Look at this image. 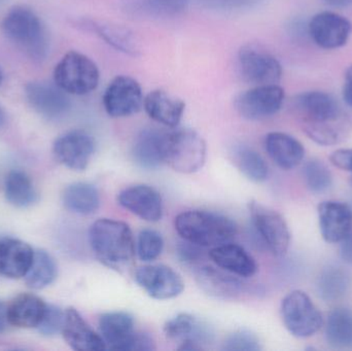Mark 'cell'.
Here are the masks:
<instances>
[{
	"mask_svg": "<svg viewBox=\"0 0 352 351\" xmlns=\"http://www.w3.org/2000/svg\"><path fill=\"white\" fill-rule=\"evenodd\" d=\"M295 106L303 120L304 131L320 146L340 144L351 133V120L330 93L322 91L302 93L295 99Z\"/></svg>",
	"mask_w": 352,
	"mask_h": 351,
	"instance_id": "6da1fadb",
	"label": "cell"
},
{
	"mask_svg": "<svg viewBox=\"0 0 352 351\" xmlns=\"http://www.w3.org/2000/svg\"><path fill=\"white\" fill-rule=\"evenodd\" d=\"M0 28L6 38L33 61L47 59L51 49L49 31L38 14L28 6L10 8L2 19Z\"/></svg>",
	"mask_w": 352,
	"mask_h": 351,
	"instance_id": "7a4b0ae2",
	"label": "cell"
},
{
	"mask_svg": "<svg viewBox=\"0 0 352 351\" xmlns=\"http://www.w3.org/2000/svg\"><path fill=\"white\" fill-rule=\"evenodd\" d=\"M91 249L100 263L122 271L132 264L135 256V241L126 223L100 218L89 230Z\"/></svg>",
	"mask_w": 352,
	"mask_h": 351,
	"instance_id": "3957f363",
	"label": "cell"
},
{
	"mask_svg": "<svg viewBox=\"0 0 352 351\" xmlns=\"http://www.w3.org/2000/svg\"><path fill=\"white\" fill-rule=\"evenodd\" d=\"M175 225L184 240L203 249L231 242L237 234V226L231 218L205 210L182 212L176 216Z\"/></svg>",
	"mask_w": 352,
	"mask_h": 351,
	"instance_id": "277c9868",
	"label": "cell"
},
{
	"mask_svg": "<svg viewBox=\"0 0 352 351\" xmlns=\"http://www.w3.org/2000/svg\"><path fill=\"white\" fill-rule=\"evenodd\" d=\"M99 80L98 66L80 52H68L54 69V82L69 95L82 96L93 92Z\"/></svg>",
	"mask_w": 352,
	"mask_h": 351,
	"instance_id": "5b68a950",
	"label": "cell"
},
{
	"mask_svg": "<svg viewBox=\"0 0 352 351\" xmlns=\"http://www.w3.org/2000/svg\"><path fill=\"white\" fill-rule=\"evenodd\" d=\"M204 139L188 128L168 131L165 146V164L177 172L190 174L200 170L206 161Z\"/></svg>",
	"mask_w": 352,
	"mask_h": 351,
	"instance_id": "8992f818",
	"label": "cell"
},
{
	"mask_svg": "<svg viewBox=\"0 0 352 351\" xmlns=\"http://www.w3.org/2000/svg\"><path fill=\"white\" fill-rule=\"evenodd\" d=\"M280 313L287 331L297 338L311 337L324 326L322 313L302 291H293L283 298Z\"/></svg>",
	"mask_w": 352,
	"mask_h": 351,
	"instance_id": "52a82bcc",
	"label": "cell"
},
{
	"mask_svg": "<svg viewBox=\"0 0 352 351\" xmlns=\"http://www.w3.org/2000/svg\"><path fill=\"white\" fill-rule=\"evenodd\" d=\"M252 224L265 247L277 258L283 257L291 245L287 220L276 210L252 201L248 204Z\"/></svg>",
	"mask_w": 352,
	"mask_h": 351,
	"instance_id": "ba28073f",
	"label": "cell"
},
{
	"mask_svg": "<svg viewBox=\"0 0 352 351\" xmlns=\"http://www.w3.org/2000/svg\"><path fill=\"white\" fill-rule=\"evenodd\" d=\"M238 67L242 78L254 87L276 84L283 78V66L277 58L254 45L239 49Z\"/></svg>",
	"mask_w": 352,
	"mask_h": 351,
	"instance_id": "9c48e42d",
	"label": "cell"
},
{
	"mask_svg": "<svg viewBox=\"0 0 352 351\" xmlns=\"http://www.w3.org/2000/svg\"><path fill=\"white\" fill-rule=\"evenodd\" d=\"M285 97V90L278 84L254 86L236 97V111L250 121L268 119L280 111Z\"/></svg>",
	"mask_w": 352,
	"mask_h": 351,
	"instance_id": "30bf717a",
	"label": "cell"
},
{
	"mask_svg": "<svg viewBox=\"0 0 352 351\" xmlns=\"http://www.w3.org/2000/svg\"><path fill=\"white\" fill-rule=\"evenodd\" d=\"M144 93L135 78L119 76L113 78L105 89L103 106L107 115L113 117H126L135 115L144 107Z\"/></svg>",
	"mask_w": 352,
	"mask_h": 351,
	"instance_id": "8fae6325",
	"label": "cell"
},
{
	"mask_svg": "<svg viewBox=\"0 0 352 351\" xmlns=\"http://www.w3.org/2000/svg\"><path fill=\"white\" fill-rule=\"evenodd\" d=\"M163 332L168 339L179 341V350L199 351L212 343V329L208 324L190 313H179L165 323Z\"/></svg>",
	"mask_w": 352,
	"mask_h": 351,
	"instance_id": "7c38bea8",
	"label": "cell"
},
{
	"mask_svg": "<svg viewBox=\"0 0 352 351\" xmlns=\"http://www.w3.org/2000/svg\"><path fill=\"white\" fill-rule=\"evenodd\" d=\"M25 98L31 109L47 120L65 117L72 109V101L65 91L54 82H31L25 87Z\"/></svg>",
	"mask_w": 352,
	"mask_h": 351,
	"instance_id": "4fadbf2b",
	"label": "cell"
},
{
	"mask_svg": "<svg viewBox=\"0 0 352 351\" xmlns=\"http://www.w3.org/2000/svg\"><path fill=\"white\" fill-rule=\"evenodd\" d=\"M135 282L144 292L156 300H169L184 290L182 276L165 265H146L135 272Z\"/></svg>",
	"mask_w": 352,
	"mask_h": 351,
	"instance_id": "5bb4252c",
	"label": "cell"
},
{
	"mask_svg": "<svg viewBox=\"0 0 352 351\" xmlns=\"http://www.w3.org/2000/svg\"><path fill=\"white\" fill-rule=\"evenodd\" d=\"M56 159L67 168L84 171L95 152V140L84 130H72L54 142Z\"/></svg>",
	"mask_w": 352,
	"mask_h": 351,
	"instance_id": "9a60e30c",
	"label": "cell"
},
{
	"mask_svg": "<svg viewBox=\"0 0 352 351\" xmlns=\"http://www.w3.org/2000/svg\"><path fill=\"white\" fill-rule=\"evenodd\" d=\"M351 32V21L334 12H318L309 23L310 36L318 47L324 49L344 47Z\"/></svg>",
	"mask_w": 352,
	"mask_h": 351,
	"instance_id": "2e32d148",
	"label": "cell"
},
{
	"mask_svg": "<svg viewBox=\"0 0 352 351\" xmlns=\"http://www.w3.org/2000/svg\"><path fill=\"white\" fill-rule=\"evenodd\" d=\"M118 202L122 207L146 222L157 223L162 218V197L150 185H136L126 188L118 196Z\"/></svg>",
	"mask_w": 352,
	"mask_h": 351,
	"instance_id": "e0dca14e",
	"label": "cell"
},
{
	"mask_svg": "<svg viewBox=\"0 0 352 351\" xmlns=\"http://www.w3.org/2000/svg\"><path fill=\"white\" fill-rule=\"evenodd\" d=\"M320 234L328 243H341L351 234L352 210L340 201H324L318 205Z\"/></svg>",
	"mask_w": 352,
	"mask_h": 351,
	"instance_id": "ac0fdd59",
	"label": "cell"
},
{
	"mask_svg": "<svg viewBox=\"0 0 352 351\" xmlns=\"http://www.w3.org/2000/svg\"><path fill=\"white\" fill-rule=\"evenodd\" d=\"M168 131L146 128L136 135L132 146V158L140 168L154 170L165 163V146Z\"/></svg>",
	"mask_w": 352,
	"mask_h": 351,
	"instance_id": "d6986e66",
	"label": "cell"
},
{
	"mask_svg": "<svg viewBox=\"0 0 352 351\" xmlns=\"http://www.w3.org/2000/svg\"><path fill=\"white\" fill-rule=\"evenodd\" d=\"M136 332L135 321L130 313L113 311L99 319V333L111 350L130 351Z\"/></svg>",
	"mask_w": 352,
	"mask_h": 351,
	"instance_id": "ffe728a7",
	"label": "cell"
},
{
	"mask_svg": "<svg viewBox=\"0 0 352 351\" xmlns=\"http://www.w3.org/2000/svg\"><path fill=\"white\" fill-rule=\"evenodd\" d=\"M62 335L66 343L74 350L102 351L107 350V344L76 309H66Z\"/></svg>",
	"mask_w": 352,
	"mask_h": 351,
	"instance_id": "44dd1931",
	"label": "cell"
},
{
	"mask_svg": "<svg viewBox=\"0 0 352 351\" xmlns=\"http://www.w3.org/2000/svg\"><path fill=\"white\" fill-rule=\"evenodd\" d=\"M196 280L204 292L215 298L230 300L246 292V286L225 270L203 266L196 272Z\"/></svg>",
	"mask_w": 352,
	"mask_h": 351,
	"instance_id": "7402d4cb",
	"label": "cell"
},
{
	"mask_svg": "<svg viewBox=\"0 0 352 351\" xmlns=\"http://www.w3.org/2000/svg\"><path fill=\"white\" fill-rule=\"evenodd\" d=\"M144 107L151 119L165 127L175 129L184 117L186 103L170 93L159 89L144 97Z\"/></svg>",
	"mask_w": 352,
	"mask_h": 351,
	"instance_id": "603a6c76",
	"label": "cell"
},
{
	"mask_svg": "<svg viewBox=\"0 0 352 351\" xmlns=\"http://www.w3.org/2000/svg\"><path fill=\"white\" fill-rule=\"evenodd\" d=\"M34 251L28 243L14 238L0 240V275L19 280L25 278L31 264Z\"/></svg>",
	"mask_w": 352,
	"mask_h": 351,
	"instance_id": "cb8c5ba5",
	"label": "cell"
},
{
	"mask_svg": "<svg viewBox=\"0 0 352 351\" xmlns=\"http://www.w3.org/2000/svg\"><path fill=\"white\" fill-rule=\"evenodd\" d=\"M209 257L217 267L238 278H252L258 271L256 260L243 247L234 243L213 247Z\"/></svg>",
	"mask_w": 352,
	"mask_h": 351,
	"instance_id": "d4e9b609",
	"label": "cell"
},
{
	"mask_svg": "<svg viewBox=\"0 0 352 351\" xmlns=\"http://www.w3.org/2000/svg\"><path fill=\"white\" fill-rule=\"evenodd\" d=\"M265 148L273 162L285 170H292L301 164L305 157L303 144L289 134L271 132L265 138Z\"/></svg>",
	"mask_w": 352,
	"mask_h": 351,
	"instance_id": "484cf974",
	"label": "cell"
},
{
	"mask_svg": "<svg viewBox=\"0 0 352 351\" xmlns=\"http://www.w3.org/2000/svg\"><path fill=\"white\" fill-rule=\"evenodd\" d=\"M86 26L96 33V35L107 45L125 55L138 57L142 54V47L135 33L123 25L100 21H89Z\"/></svg>",
	"mask_w": 352,
	"mask_h": 351,
	"instance_id": "4316f807",
	"label": "cell"
},
{
	"mask_svg": "<svg viewBox=\"0 0 352 351\" xmlns=\"http://www.w3.org/2000/svg\"><path fill=\"white\" fill-rule=\"evenodd\" d=\"M47 304L33 294H21L8 306V319L10 326L20 329L38 327L45 315Z\"/></svg>",
	"mask_w": 352,
	"mask_h": 351,
	"instance_id": "83f0119b",
	"label": "cell"
},
{
	"mask_svg": "<svg viewBox=\"0 0 352 351\" xmlns=\"http://www.w3.org/2000/svg\"><path fill=\"white\" fill-rule=\"evenodd\" d=\"M63 204L70 212L80 216L95 214L100 206V195L92 183H74L63 192Z\"/></svg>",
	"mask_w": 352,
	"mask_h": 351,
	"instance_id": "f1b7e54d",
	"label": "cell"
},
{
	"mask_svg": "<svg viewBox=\"0 0 352 351\" xmlns=\"http://www.w3.org/2000/svg\"><path fill=\"white\" fill-rule=\"evenodd\" d=\"M190 0H127L125 10L129 14L146 18H173L188 8Z\"/></svg>",
	"mask_w": 352,
	"mask_h": 351,
	"instance_id": "f546056e",
	"label": "cell"
},
{
	"mask_svg": "<svg viewBox=\"0 0 352 351\" xmlns=\"http://www.w3.org/2000/svg\"><path fill=\"white\" fill-rule=\"evenodd\" d=\"M351 284V275L346 270L338 266H329L320 272L316 291L322 300L334 302L346 295Z\"/></svg>",
	"mask_w": 352,
	"mask_h": 351,
	"instance_id": "4dcf8cb0",
	"label": "cell"
},
{
	"mask_svg": "<svg viewBox=\"0 0 352 351\" xmlns=\"http://www.w3.org/2000/svg\"><path fill=\"white\" fill-rule=\"evenodd\" d=\"M4 194L10 205L26 208L37 201V192L30 177L24 171L12 170L4 181Z\"/></svg>",
	"mask_w": 352,
	"mask_h": 351,
	"instance_id": "1f68e13d",
	"label": "cell"
},
{
	"mask_svg": "<svg viewBox=\"0 0 352 351\" xmlns=\"http://www.w3.org/2000/svg\"><path fill=\"white\" fill-rule=\"evenodd\" d=\"M231 159L236 168L250 181L263 183L268 179V165L254 148L238 144L231 150Z\"/></svg>",
	"mask_w": 352,
	"mask_h": 351,
	"instance_id": "d6a6232c",
	"label": "cell"
},
{
	"mask_svg": "<svg viewBox=\"0 0 352 351\" xmlns=\"http://www.w3.org/2000/svg\"><path fill=\"white\" fill-rule=\"evenodd\" d=\"M326 340L338 350L352 346V311L338 307L331 311L326 324Z\"/></svg>",
	"mask_w": 352,
	"mask_h": 351,
	"instance_id": "836d02e7",
	"label": "cell"
},
{
	"mask_svg": "<svg viewBox=\"0 0 352 351\" xmlns=\"http://www.w3.org/2000/svg\"><path fill=\"white\" fill-rule=\"evenodd\" d=\"M58 275L57 264L47 251H34L32 264L25 275L27 286L32 290H43L55 282Z\"/></svg>",
	"mask_w": 352,
	"mask_h": 351,
	"instance_id": "e575fe53",
	"label": "cell"
},
{
	"mask_svg": "<svg viewBox=\"0 0 352 351\" xmlns=\"http://www.w3.org/2000/svg\"><path fill=\"white\" fill-rule=\"evenodd\" d=\"M303 177L306 185L312 193H324L333 185V175L330 169L324 163L316 159L305 163Z\"/></svg>",
	"mask_w": 352,
	"mask_h": 351,
	"instance_id": "d590c367",
	"label": "cell"
},
{
	"mask_svg": "<svg viewBox=\"0 0 352 351\" xmlns=\"http://www.w3.org/2000/svg\"><path fill=\"white\" fill-rule=\"evenodd\" d=\"M164 249L162 235L152 229L142 230L138 234L135 251L142 262L151 263L158 259Z\"/></svg>",
	"mask_w": 352,
	"mask_h": 351,
	"instance_id": "8d00e7d4",
	"label": "cell"
},
{
	"mask_svg": "<svg viewBox=\"0 0 352 351\" xmlns=\"http://www.w3.org/2000/svg\"><path fill=\"white\" fill-rule=\"evenodd\" d=\"M262 350L260 339L256 334L248 330H238L230 334L223 343L225 351H260Z\"/></svg>",
	"mask_w": 352,
	"mask_h": 351,
	"instance_id": "74e56055",
	"label": "cell"
},
{
	"mask_svg": "<svg viewBox=\"0 0 352 351\" xmlns=\"http://www.w3.org/2000/svg\"><path fill=\"white\" fill-rule=\"evenodd\" d=\"M65 319V313L55 305H47L45 315L37 330L41 335L51 337L62 331Z\"/></svg>",
	"mask_w": 352,
	"mask_h": 351,
	"instance_id": "f35d334b",
	"label": "cell"
},
{
	"mask_svg": "<svg viewBox=\"0 0 352 351\" xmlns=\"http://www.w3.org/2000/svg\"><path fill=\"white\" fill-rule=\"evenodd\" d=\"M197 5L211 10L221 12H235V10H250L260 4L263 0H190Z\"/></svg>",
	"mask_w": 352,
	"mask_h": 351,
	"instance_id": "ab89813d",
	"label": "cell"
},
{
	"mask_svg": "<svg viewBox=\"0 0 352 351\" xmlns=\"http://www.w3.org/2000/svg\"><path fill=\"white\" fill-rule=\"evenodd\" d=\"M201 249H203V247L184 240V242L179 243L177 247L178 258H179L180 261L186 264H190V265L198 263L199 260L202 257Z\"/></svg>",
	"mask_w": 352,
	"mask_h": 351,
	"instance_id": "60d3db41",
	"label": "cell"
},
{
	"mask_svg": "<svg viewBox=\"0 0 352 351\" xmlns=\"http://www.w3.org/2000/svg\"><path fill=\"white\" fill-rule=\"evenodd\" d=\"M330 161L337 168L351 173V185H352V148H340L335 150L331 155Z\"/></svg>",
	"mask_w": 352,
	"mask_h": 351,
	"instance_id": "b9f144b4",
	"label": "cell"
},
{
	"mask_svg": "<svg viewBox=\"0 0 352 351\" xmlns=\"http://www.w3.org/2000/svg\"><path fill=\"white\" fill-rule=\"evenodd\" d=\"M342 95L345 103L352 109V65L349 66L345 72Z\"/></svg>",
	"mask_w": 352,
	"mask_h": 351,
	"instance_id": "7bdbcfd3",
	"label": "cell"
},
{
	"mask_svg": "<svg viewBox=\"0 0 352 351\" xmlns=\"http://www.w3.org/2000/svg\"><path fill=\"white\" fill-rule=\"evenodd\" d=\"M10 325L8 319V307L0 302V333L6 331L8 329V326Z\"/></svg>",
	"mask_w": 352,
	"mask_h": 351,
	"instance_id": "ee69618b",
	"label": "cell"
},
{
	"mask_svg": "<svg viewBox=\"0 0 352 351\" xmlns=\"http://www.w3.org/2000/svg\"><path fill=\"white\" fill-rule=\"evenodd\" d=\"M328 5L336 8H346L352 5V0H324Z\"/></svg>",
	"mask_w": 352,
	"mask_h": 351,
	"instance_id": "f6af8a7d",
	"label": "cell"
},
{
	"mask_svg": "<svg viewBox=\"0 0 352 351\" xmlns=\"http://www.w3.org/2000/svg\"><path fill=\"white\" fill-rule=\"evenodd\" d=\"M6 111H3L1 106H0V128L6 123Z\"/></svg>",
	"mask_w": 352,
	"mask_h": 351,
	"instance_id": "bcb514c9",
	"label": "cell"
},
{
	"mask_svg": "<svg viewBox=\"0 0 352 351\" xmlns=\"http://www.w3.org/2000/svg\"><path fill=\"white\" fill-rule=\"evenodd\" d=\"M2 80H3V73H2L1 69H0V84H2Z\"/></svg>",
	"mask_w": 352,
	"mask_h": 351,
	"instance_id": "7dc6e473",
	"label": "cell"
}]
</instances>
